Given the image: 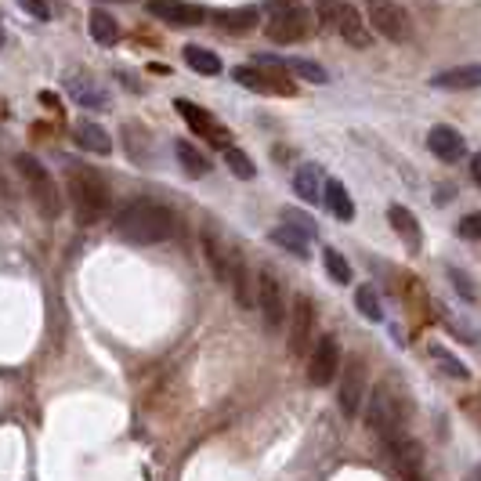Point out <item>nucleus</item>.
<instances>
[{
    "instance_id": "f257e3e1",
    "label": "nucleus",
    "mask_w": 481,
    "mask_h": 481,
    "mask_svg": "<svg viewBox=\"0 0 481 481\" xmlns=\"http://www.w3.org/2000/svg\"><path fill=\"white\" fill-rule=\"evenodd\" d=\"M178 228V218L171 207L156 203V199H134L131 207H124L116 214V232L127 239V243H164V239H171Z\"/></svg>"
},
{
    "instance_id": "f03ea898",
    "label": "nucleus",
    "mask_w": 481,
    "mask_h": 481,
    "mask_svg": "<svg viewBox=\"0 0 481 481\" xmlns=\"http://www.w3.org/2000/svg\"><path fill=\"white\" fill-rule=\"evenodd\" d=\"M69 203L76 210L80 225H95L109 214L112 207V192L105 185V178L91 167H69Z\"/></svg>"
},
{
    "instance_id": "7ed1b4c3",
    "label": "nucleus",
    "mask_w": 481,
    "mask_h": 481,
    "mask_svg": "<svg viewBox=\"0 0 481 481\" xmlns=\"http://www.w3.org/2000/svg\"><path fill=\"white\" fill-rule=\"evenodd\" d=\"M15 171L22 174L26 188H29V199L40 207V214H44V218H58L62 199H58V181L51 178V171L40 164L36 156H29V152H19V156H15Z\"/></svg>"
},
{
    "instance_id": "20e7f679",
    "label": "nucleus",
    "mask_w": 481,
    "mask_h": 481,
    "mask_svg": "<svg viewBox=\"0 0 481 481\" xmlns=\"http://www.w3.org/2000/svg\"><path fill=\"white\" fill-rule=\"evenodd\" d=\"M406 416H409V409L398 402L394 391H391L387 384H377L373 394H370V409H366L370 427L384 438V442H391V438L406 434Z\"/></svg>"
},
{
    "instance_id": "39448f33",
    "label": "nucleus",
    "mask_w": 481,
    "mask_h": 481,
    "mask_svg": "<svg viewBox=\"0 0 481 481\" xmlns=\"http://www.w3.org/2000/svg\"><path fill=\"white\" fill-rule=\"evenodd\" d=\"M311 15L294 4V0H275L271 4V19L264 26L268 40H275V44H297V40H308L311 36Z\"/></svg>"
},
{
    "instance_id": "423d86ee",
    "label": "nucleus",
    "mask_w": 481,
    "mask_h": 481,
    "mask_svg": "<svg viewBox=\"0 0 481 481\" xmlns=\"http://www.w3.org/2000/svg\"><path fill=\"white\" fill-rule=\"evenodd\" d=\"M257 308L264 315V326L268 330H283L286 326V294H283V283L271 275V271H261L257 275Z\"/></svg>"
},
{
    "instance_id": "0eeeda50",
    "label": "nucleus",
    "mask_w": 481,
    "mask_h": 481,
    "mask_svg": "<svg viewBox=\"0 0 481 481\" xmlns=\"http://www.w3.org/2000/svg\"><path fill=\"white\" fill-rule=\"evenodd\" d=\"M340 370V340L337 337H318L308 351V380L315 387H326Z\"/></svg>"
},
{
    "instance_id": "6e6552de",
    "label": "nucleus",
    "mask_w": 481,
    "mask_h": 481,
    "mask_svg": "<svg viewBox=\"0 0 481 481\" xmlns=\"http://www.w3.org/2000/svg\"><path fill=\"white\" fill-rule=\"evenodd\" d=\"M232 80H235V84H243L247 91H257V95H283V98L297 95V88L283 76V69L268 73V69H254V65H235Z\"/></svg>"
},
{
    "instance_id": "1a4fd4ad",
    "label": "nucleus",
    "mask_w": 481,
    "mask_h": 481,
    "mask_svg": "<svg viewBox=\"0 0 481 481\" xmlns=\"http://www.w3.org/2000/svg\"><path fill=\"white\" fill-rule=\"evenodd\" d=\"M286 318H290V355H308L311 351V340H315V304H311V297H294V304H290V311H286Z\"/></svg>"
},
{
    "instance_id": "9d476101",
    "label": "nucleus",
    "mask_w": 481,
    "mask_h": 481,
    "mask_svg": "<svg viewBox=\"0 0 481 481\" xmlns=\"http://www.w3.org/2000/svg\"><path fill=\"white\" fill-rule=\"evenodd\" d=\"M370 26L384 36V40H391V44H406V40L413 36V19H409V11L406 8H398V4H373V11H370Z\"/></svg>"
},
{
    "instance_id": "9b49d317",
    "label": "nucleus",
    "mask_w": 481,
    "mask_h": 481,
    "mask_svg": "<svg viewBox=\"0 0 481 481\" xmlns=\"http://www.w3.org/2000/svg\"><path fill=\"white\" fill-rule=\"evenodd\" d=\"M337 377H340V413L347 416V420H355L358 416V409H363V398H366V370H363V363L358 358H347V363L337 370Z\"/></svg>"
},
{
    "instance_id": "f8f14e48",
    "label": "nucleus",
    "mask_w": 481,
    "mask_h": 481,
    "mask_svg": "<svg viewBox=\"0 0 481 481\" xmlns=\"http://www.w3.org/2000/svg\"><path fill=\"white\" fill-rule=\"evenodd\" d=\"M174 109L185 116V124L195 131V134H203L210 145H218V149H232V134L218 124V119L207 112V109H199L195 102H188V98H178L174 102Z\"/></svg>"
},
{
    "instance_id": "ddd939ff",
    "label": "nucleus",
    "mask_w": 481,
    "mask_h": 481,
    "mask_svg": "<svg viewBox=\"0 0 481 481\" xmlns=\"http://www.w3.org/2000/svg\"><path fill=\"white\" fill-rule=\"evenodd\" d=\"M333 26H337V33L347 40L351 48H370V44H373V33H370V26H366L363 11H358L355 4H337Z\"/></svg>"
},
{
    "instance_id": "4468645a",
    "label": "nucleus",
    "mask_w": 481,
    "mask_h": 481,
    "mask_svg": "<svg viewBox=\"0 0 481 481\" xmlns=\"http://www.w3.org/2000/svg\"><path fill=\"white\" fill-rule=\"evenodd\" d=\"M149 15H156L167 26H199L207 11L199 4H185V0H149Z\"/></svg>"
},
{
    "instance_id": "2eb2a0df",
    "label": "nucleus",
    "mask_w": 481,
    "mask_h": 481,
    "mask_svg": "<svg viewBox=\"0 0 481 481\" xmlns=\"http://www.w3.org/2000/svg\"><path fill=\"white\" fill-rule=\"evenodd\" d=\"M427 149L442 159V164H460V159L467 156V141H463V134L456 131V127H449V124H438V127H431V134H427Z\"/></svg>"
},
{
    "instance_id": "dca6fc26",
    "label": "nucleus",
    "mask_w": 481,
    "mask_h": 481,
    "mask_svg": "<svg viewBox=\"0 0 481 481\" xmlns=\"http://www.w3.org/2000/svg\"><path fill=\"white\" fill-rule=\"evenodd\" d=\"M387 218H391V228H394V235L406 243V250H420L424 247V232H420V221H416V214H409L406 207H398V203H391L387 207Z\"/></svg>"
},
{
    "instance_id": "f3484780",
    "label": "nucleus",
    "mask_w": 481,
    "mask_h": 481,
    "mask_svg": "<svg viewBox=\"0 0 481 481\" xmlns=\"http://www.w3.org/2000/svg\"><path fill=\"white\" fill-rule=\"evenodd\" d=\"M434 88H442V91H474L481 88V65H456V69H442L434 80H431Z\"/></svg>"
},
{
    "instance_id": "a211bd4d",
    "label": "nucleus",
    "mask_w": 481,
    "mask_h": 481,
    "mask_svg": "<svg viewBox=\"0 0 481 481\" xmlns=\"http://www.w3.org/2000/svg\"><path fill=\"white\" fill-rule=\"evenodd\" d=\"M69 95L84 105V109H109V95L98 88L95 76H84V73H73L69 76Z\"/></svg>"
},
{
    "instance_id": "6ab92c4d",
    "label": "nucleus",
    "mask_w": 481,
    "mask_h": 481,
    "mask_svg": "<svg viewBox=\"0 0 481 481\" xmlns=\"http://www.w3.org/2000/svg\"><path fill=\"white\" fill-rule=\"evenodd\" d=\"M214 22L232 36H247L257 29L261 15H257V8H225V11H214Z\"/></svg>"
},
{
    "instance_id": "aec40b11",
    "label": "nucleus",
    "mask_w": 481,
    "mask_h": 481,
    "mask_svg": "<svg viewBox=\"0 0 481 481\" xmlns=\"http://www.w3.org/2000/svg\"><path fill=\"white\" fill-rule=\"evenodd\" d=\"M73 138H76L80 149H88V152H95V156H109V152H112L109 131L98 127V124H91V119H80V124L73 127Z\"/></svg>"
},
{
    "instance_id": "412c9836",
    "label": "nucleus",
    "mask_w": 481,
    "mask_h": 481,
    "mask_svg": "<svg viewBox=\"0 0 481 481\" xmlns=\"http://www.w3.org/2000/svg\"><path fill=\"white\" fill-rule=\"evenodd\" d=\"M294 192L304 203H323V167L318 164H304L294 174Z\"/></svg>"
},
{
    "instance_id": "4be33fe9",
    "label": "nucleus",
    "mask_w": 481,
    "mask_h": 481,
    "mask_svg": "<svg viewBox=\"0 0 481 481\" xmlns=\"http://www.w3.org/2000/svg\"><path fill=\"white\" fill-rule=\"evenodd\" d=\"M323 203H326V210H330L337 221H351V218H355V203H351L347 188H344L337 178L323 181Z\"/></svg>"
},
{
    "instance_id": "5701e85b",
    "label": "nucleus",
    "mask_w": 481,
    "mask_h": 481,
    "mask_svg": "<svg viewBox=\"0 0 481 481\" xmlns=\"http://www.w3.org/2000/svg\"><path fill=\"white\" fill-rule=\"evenodd\" d=\"M228 283H232V290H235V301L243 304V308H254V304H257V286L250 283V271L243 268V261H239L235 254H232V271H228Z\"/></svg>"
},
{
    "instance_id": "b1692460",
    "label": "nucleus",
    "mask_w": 481,
    "mask_h": 481,
    "mask_svg": "<svg viewBox=\"0 0 481 481\" xmlns=\"http://www.w3.org/2000/svg\"><path fill=\"white\" fill-rule=\"evenodd\" d=\"M174 152H178V164H181V171H185L188 178H207L210 159L199 152L192 141H174Z\"/></svg>"
},
{
    "instance_id": "393cba45",
    "label": "nucleus",
    "mask_w": 481,
    "mask_h": 481,
    "mask_svg": "<svg viewBox=\"0 0 481 481\" xmlns=\"http://www.w3.org/2000/svg\"><path fill=\"white\" fill-rule=\"evenodd\" d=\"M203 250H207V261H210V268H214V275H218V283H228V271H232V250H225L210 232L203 235Z\"/></svg>"
},
{
    "instance_id": "a878e982",
    "label": "nucleus",
    "mask_w": 481,
    "mask_h": 481,
    "mask_svg": "<svg viewBox=\"0 0 481 481\" xmlns=\"http://www.w3.org/2000/svg\"><path fill=\"white\" fill-rule=\"evenodd\" d=\"M268 239H271V243H275V247H283V250H290L294 257H301V261L308 257V239H304L301 232H294L290 225H279V228H271V232H268Z\"/></svg>"
},
{
    "instance_id": "bb28decb",
    "label": "nucleus",
    "mask_w": 481,
    "mask_h": 481,
    "mask_svg": "<svg viewBox=\"0 0 481 481\" xmlns=\"http://www.w3.org/2000/svg\"><path fill=\"white\" fill-rule=\"evenodd\" d=\"M185 62L195 69V73H203V76H218L221 73V58L207 48H199V44H188L185 48Z\"/></svg>"
},
{
    "instance_id": "cd10ccee",
    "label": "nucleus",
    "mask_w": 481,
    "mask_h": 481,
    "mask_svg": "<svg viewBox=\"0 0 481 481\" xmlns=\"http://www.w3.org/2000/svg\"><path fill=\"white\" fill-rule=\"evenodd\" d=\"M355 308H358V315H366L370 323H384V304H380V294L373 286L355 290Z\"/></svg>"
},
{
    "instance_id": "c85d7f7f",
    "label": "nucleus",
    "mask_w": 481,
    "mask_h": 481,
    "mask_svg": "<svg viewBox=\"0 0 481 481\" xmlns=\"http://www.w3.org/2000/svg\"><path fill=\"white\" fill-rule=\"evenodd\" d=\"M91 36L98 40L102 48H112L116 40H119V26H116V19H112V15H105V11H91Z\"/></svg>"
},
{
    "instance_id": "c756f323",
    "label": "nucleus",
    "mask_w": 481,
    "mask_h": 481,
    "mask_svg": "<svg viewBox=\"0 0 481 481\" xmlns=\"http://www.w3.org/2000/svg\"><path fill=\"white\" fill-rule=\"evenodd\" d=\"M323 268H326V275L333 279V283H340V286L351 283V264H347V257H344L340 250L326 247V250H323Z\"/></svg>"
},
{
    "instance_id": "7c9ffc66",
    "label": "nucleus",
    "mask_w": 481,
    "mask_h": 481,
    "mask_svg": "<svg viewBox=\"0 0 481 481\" xmlns=\"http://www.w3.org/2000/svg\"><path fill=\"white\" fill-rule=\"evenodd\" d=\"M431 358H434V363L442 366V370H446L453 380H467V377H470V370L460 363V358H456L449 347H442V344H431Z\"/></svg>"
},
{
    "instance_id": "2f4dec72",
    "label": "nucleus",
    "mask_w": 481,
    "mask_h": 481,
    "mask_svg": "<svg viewBox=\"0 0 481 481\" xmlns=\"http://www.w3.org/2000/svg\"><path fill=\"white\" fill-rule=\"evenodd\" d=\"M286 69H290L294 76H301L304 84H330V73H326L323 65L308 62V58H294V62H286Z\"/></svg>"
},
{
    "instance_id": "473e14b6",
    "label": "nucleus",
    "mask_w": 481,
    "mask_h": 481,
    "mask_svg": "<svg viewBox=\"0 0 481 481\" xmlns=\"http://www.w3.org/2000/svg\"><path fill=\"white\" fill-rule=\"evenodd\" d=\"M225 164H228V171H232L235 178H243V181H250V178L257 174L254 159H250L247 152H239V149H225Z\"/></svg>"
},
{
    "instance_id": "72a5a7b5",
    "label": "nucleus",
    "mask_w": 481,
    "mask_h": 481,
    "mask_svg": "<svg viewBox=\"0 0 481 481\" xmlns=\"http://www.w3.org/2000/svg\"><path fill=\"white\" fill-rule=\"evenodd\" d=\"M283 225H290V228H294V232H301L304 239H315V232H318L315 218H311V214H304V210H294V207H286V210H283Z\"/></svg>"
},
{
    "instance_id": "f704fd0d",
    "label": "nucleus",
    "mask_w": 481,
    "mask_h": 481,
    "mask_svg": "<svg viewBox=\"0 0 481 481\" xmlns=\"http://www.w3.org/2000/svg\"><path fill=\"white\" fill-rule=\"evenodd\" d=\"M449 279H453V286H456V294H460L463 301H474V297H477V290H474V283L467 279V271H460V268H449Z\"/></svg>"
},
{
    "instance_id": "c9c22d12",
    "label": "nucleus",
    "mask_w": 481,
    "mask_h": 481,
    "mask_svg": "<svg viewBox=\"0 0 481 481\" xmlns=\"http://www.w3.org/2000/svg\"><path fill=\"white\" fill-rule=\"evenodd\" d=\"M19 8H22L29 19H40V22L51 19V4H48V0H19Z\"/></svg>"
},
{
    "instance_id": "e433bc0d",
    "label": "nucleus",
    "mask_w": 481,
    "mask_h": 481,
    "mask_svg": "<svg viewBox=\"0 0 481 481\" xmlns=\"http://www.w3.org/2000/svg\"><path fill=\"white\" fill-rule=\"evenodd\" d=\"M456 232H460V239H481V210L467 214V218L456 225Z\"/></svg>"
},
{
    "instance_id": "4c0bfd02",
    "label": "nucleus",
    "mask_w": 481,
    "mask_h": 481,
    "mask_svg": "<svg viewBox=\"0 0 481 481\" xmlns=\"http://www.w3.org/2000/svg\"><path fill=\"white\" fill-rule=\"evenodd\" d=\"M453 195H456V188H453V185H442V188L434 192V203H438V207H446V203H453Z\"/></svg>"
},
{
    "instance_id": "58836bf2",
    "label": "nucleus",
    "mask_w": 481,
    "mask_h": 481,
    "mask_svg": "<svg viewBox=\"0 0 481 481\" xmlns=\"http://www.w3.org/2000/svg\"><path fill=\"white\" fill-rule=\"evenodd\" d=\"M315 4L323 8V19H326V22H330V19L337 15V0H315Z\"/></svg>"
},
{
    "instance_id": "ea45409f",
    "label": "nucleus",
    "mask_w": 481,
    "mask_h": 481,
    "mask_svg": "<svg viewBox=\"0 0 481 481\" xmlns=\"http://www.w3.org/2000/svg\"><path fill=\"white\" fill-rule=\"evenodd\" d=\"M470 174H474V185H481V152L470 159Z\"/></svg>"
},
{
    "instance_id": "a19ab883",
    "label": "nucleus",
    "mask_w": 481,
    "mask_h": 481,
    "mask_svg": "<svg viewBox=\"0 0 481 481\" xmlns=\"http://www.w3.org/2000/svg\"><path fill=\"white\" fill-rule=\"evenodd\" d=\"M474 481H481V467H477V470H474Z\"/></svg>"
},
{
    "instance_id": "79ce46f5",
    "label": "nucleus",
    "mask_w": 481,
    "mask_h": 481,
    "mask_svg": "<svg viewBox=\"0 0 481 481\" xmlns=\"http://www.w3.org/2000/svg\"><path fill=\"white\" fill-rule=\"evenodd\" d=\"M370 4H380V0H370Z\"/></svg>"
}]
</instances>
